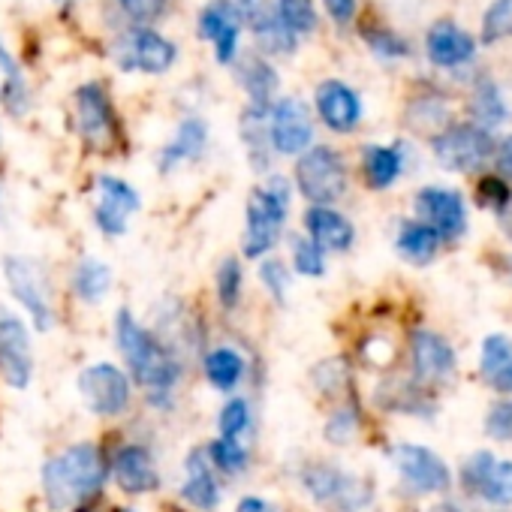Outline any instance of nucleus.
<instances>
[{
  "instance_id": "2",
  "label": "nucleus",
  "mask_w": 512,
  "mask_h": 512,
  "mask_svg": "<svg viewBox=\"0 0 512 512\" xmlns=\"http://www.w3.org/2000/svg\"><path fill=\"white\" fill-rule=\"evenodd\" d=\"M109 464L103 434L73 437L40 461L37 500L43 512H82L109 503Z\"/></svg>"
},
{
  "instance_id": "21",
  "label": "nucleus",
  "mask_w": 512,
  "mask_h": 512,
  "mask_svg": "<svg viewBox=\"0 0 512 512\" xmlns=\"http://www.w3.org/2000/svg\"><path fill=\"white\" fill-rule=\"evenodd\" d=\"M211 151V127L202 115H184L172 136L157 148L154 169L160 178H172L187 166H199Z\"/></svg>"
},
{
  "instance_id": "20",
  "label": "nucleus",
  "mask_w": 512,
  "mask_h": 512,
  "mask_svg": "<svg viewBox=\"0 0 512 512\" xmlns=\"http://www.w3.org/2000/svg\"><path fill=\"white\" fill-rule=\"evenodd\" d=\"M311 112L317 124L326 127L332 136H353L362 127L365 103H362V94L344 79H323L314 88Z\"/></svg>"
},
{
  "instance_id": "17",
  "label": "nucleus",
  "mask_w": 512,
  "mask_h": 512,
  "mask_svg": "<svg viewBox=\"0 0 512 512\" xmlns=\"http://www.w3.org/2000/svg\"><path fill=\"white\" fill-rule=\"evenodd\" d=\"M115 287H118L115 266L106 260V256L88 250V253H79L76 260L67 266L61 293L73 308L100 311L115 296Z\"/></svg>"
},
{
  "instance_id": "37",
  "label": "nucleus",
  "mask_w": 512,
  "mask_h": 512,
  "mask_svg": "<svg viewBox=\"0 0 512 512\" xmlns=\"http://www.w3.org/2000/svg\"><path fill=\"white\" fill-rule=\"evenodd\" d=\"M443 247V238L422 220H401L398 232H395V253L407 266L425 269L428 263L437 260V253Z\"/></svg>"
},
{
  "instance_id": "51",
  "label": "nucleus",
  "mask_w": 512,
  "mask_h": 512,
  "mask_svg": "<svg viewBox=\"0 0 512 512\" xmlns=\"http://www.w3.org/2000/svg\"><path fill=\"white\" fill-rule=\"evenodd\" d=\"M494 160H497L500 175L512 181V136H506L500 145H494Z\"/></svg>"
},
{
  "instance_id": "54",
  "label": "nucleus",
  "mask_w": 512,
  "mask_h": 512,
  "mask_svg": "<svg viewBox=\"0 0 512 512\" xmlns=\"http://www.w3.org/2000/svg\"><path fill=\"white\" fill-rule=\"evenodd\" d=\"M431 512H461V509H458L455 503H437V506H434Z\"/></svg>"
},
{
  "instance_id": "6",
  "label": "nucleus",
  "mask_w": 512,
  "mask_h": 512,
  "mask_svg": "<svg viewBox=\"0 0 512 512\" xmlns=\"http://www.w3.org/2000/svg\"><path fill=\"white\" fill-rule=\"evenodd\" d=\"M193 374L217 398H229L238 392H250L260 398L266 383V362L263 353L247 338L214 329V335L193 362Z\"/></svg>"
},
{
  "instance_id": "35",
  "label": "nucleus",
  "mask_w": 512,
  "mask_h": 512,
  "mask_svg": "<svg viewBox=\"0 0 512 512\" xmlns=\"http://www.w3.org/2000/svg\"><path fill=\"white\" fill-rule=\"evenodd\" d=\"M250 281L260 290V296L266 299L269 308L275 311H287L293 302V290H296V278L287 266V260L281 253H272L266 260L250 266Z\"/></svg>"
},
{
  "instance_id": "8",
  "label": "nucleus",
  "mask_w": 512,
  "mask_h": 512,
  "mask_svg": "<svg viewBox=\"0 0 512 512\" xmlns=\"http://www.w3.org/2000/svg\"><path fill=\"white\" fill-rule=\"evenodd\" d=\"M73 392L85 416L103 425V431L121 428L139 416V389L115 356H97L79 365Z\"/></svg>"
},
{
  "instance_id": "38",
  "label": "nucleus",
  "mask_w": 512,
  "mask_h": 512,
  "mask_svg": "<svg viewBox=\"0 0 512 512\" xmlns=\"http://www.w3.org/2000/svg\"><path fill=\"white\" fill-rule=\"evenodd\" d=\"M281 256L287 260L296 281H323V278H329V260H332V256L326 250H320L299 229H290V235H287V241L281 247Z\"/></svg>"
},
{
  "instance_id": "52",
  "label": "nucleus",
  "mask_w": 512,
  "mask_h": 512,
  "mask_svg": "<svg viewBox=\"0 0 512 512\" xmlns=\"http://www.w3.org/2000/svg\"><path fill=\"white\" fill-rule=\"evenodd\" d=\"M491 386L497 389V392H506V395H512V362L491 380Z\"/></svg>"
},
{
  "instance_id": "46",
  "label": "nucleus",
  "mask_w": 512,
  "mask_h": 512,
  "mask_svg": "<svg viewBox=\"0 0 512 512\" xmlns=\"http://www.w3.org/2000/svg\"><path fill=\"white\" fill-rule=\"evenodd\" d=\"M115 4H118V10H121L133 25L154 28V22L163 19L169 0H115Z\"/></svg>"
},
{
  "instance_id": "18",
  "label": "nucleus",
  "mask_w": 512,
  "mask_h": 512,
  "mask_svg": "<svg viewBox=\"0 0 512 512\" xmlns=\"http://www.w3.org/2000/svg\"><path fill=\"white\" fill-rule=\"evenodd\" d=\"M431 151L449 172H479L494 157V139L479 124H446L431 136Z\"/></svg>"
},
{
  "instance_id": "53",
  "label": "nucleus",
  "mask_w": 512,
  "mask_h": 512,
  "mask_svg": "<svg viewBox=\"0 0 512 512\" xmlns=\"http://www.w3.org/2000/svg\"><path fill=\"white\" fill-rule=\"evenodd\" d=\"M106 512H145L139 503H124V500H109Z\"/></svg>"
},
{
  "instance_id": "15",
  "label": "nucleus",
  "mask_w": 512,
  "mask_h": 512,
  "mask_svg": "<svg viewBox=\"0 0 512 512\" xmlns=\"http://www.w3.org/2000/svg\"><path fill=\"white\" fill-rule=\"evenodd\" d=\"M269 139L278 160H296L317 145V118L311 103L296 94H281L269 106Z\"/></svg>"
},
{
  "instance_id": "45",
  "label": "nucleus",
  "mask_w": 512,
  "mask_h": 512,
  "mask_svg": "<svg viewBox=\"0 0 512 512\" xmlns=\"http://www.w3.org/2000/svg\"><path fill=\"white\" fill-rule=\"evenodd\" d=\"M512 362V341L503 335H491L482 344V377L491 383Z\"/></svg>"
},
{
  "instance_id": "33",
  "label": "nucleus",
  "mask_w": 512,
  "mask_h": 512,
  "mask_svg": "<svg viewBox=\"0 0 512 512\" xmlns=\"http://www.w3.org/2000/svg\"><path fill=\"white\" fill-rule=\"evenodd\" d=\"M407 169V157L401 145H383V142H368L359 151V175L362 184L374 193L392 190L398 178Z\"/></svg>"
},
{
  "instance_id": "60",
  "label": "nucleus",
  "mask_w": 512,
  "mask_h": 512,
  "mask_svg": "<svg viewBox=\"0 0 512 512\" xmlns=\"http://www.w3.org/2000/svg\"><path fill=\"white\" fill-rule=\"evenodd\" d=\"M305 512H314V509H305Z\"/></svg>"
},
{
  "instance_id": "5",
  "label": "nucleus",
  "mask_w": 512,
  "mask_h": 512,
  "mask_svg": "<svg viewBox=\"0 0 512 512\" xmlns=\"http://www.w3.org/2000/svg\"><path fill=\"white\" fill-rule=\"evenodd\" d=\"M0 281L13 302V311L37 335H52L64 323V293L46 266V260L25 250H7L0 256Z\"/></svg>"
},
{
  "instance_id": "13",
  "label": "nucleus",
  "mask_w": 512,
  "mask_h": 512,
  "mask_svg": "<svg viewBox=\"0 0 512 512\" xmlns=\"http://www.w3.org/2000/svg\"><path fill=\"white\" fill-rule=\"evenodd\" d=\"M37 332L13 308L0 305V386L25 395L37 383Z\"/></svg>"
},
{
  "instance_id": "26",
  "label": "nucleus",
  "mask_w": 512,
  "mask_h": 512,
  "mask_svg": "<svg viewBox=\"0 0 512 512\" xmlns=\"http://www.w3.org/2000/svg\"><path fill=\"white\" fill-rule=\"evenodd\" d=\"M413 208H416V220L428 223L443 241H455L467 229V208L458 190L437 187V184L422 187L413 196Z\"/></svg>"
},
{
  "instance_id": "56",
  "label": "nucleus",
  "mask_w": 512,
  "mask_h": 512,
  "mask_svg": "<svg viewBox=\"0 0 512 512\" xmlns=\"http://www.w3.org/2000/svg\"><path fill=\"white\" fill-rule=\"evenodd\" d=\"M109 506V503H106ZM106 506H97V509H82V512H106Z\"/></svg>"
},
{
  "instance_id": "10",
  "label": "nucleus",
  "mask_w": 512,
  "mask_h": 512,
  "mask_svg": "<svg viewBox=\"0 0 512 512\" xmlns=\"http://www.w3.org/2000/svg\"><path fill=\"white\" fill-rule=\"evenodd\" d=\"M290 181L302 205H341L350 193L353 172L341 148L329 142L311 145L290 163Z\"/></svg>"
},
{
  "instance_id": "25",
  "label": "nucleus",
  "mask_w": 512,
  "mask_h": 512,
  "mask_svg": "<svg viewBox=\"0 0 512 512\" xmlns=\"http://www.w3.org/2000/svg\"><path fill=\"white\" fill-rule=\"evenodd\" d=\"M407 347H410V380L416 386L431 389L455 371V350L443 335L431 329H413Z\"/></svg>"
},
{
  "instance_id": "9",
  "label": "nucleus",
  "mask_w": 512,
  "mask_h": 512,
  "mask_svg": "<svg viewBox=\"0 0 512 512\" xmlns=\"http://www.w3.org/2000/svg\"><path fill=\"white\" fill-rule=\"evenodd\" d=\"M73 133L91 157H118L127 151L124 118L103 82H85L73 91Z\"/></svg>"
},
{
  "instance_id": "59",
  "label": "nucleus",
  "mask_w": 512,
  "mask_h": 512,
  "mask_svg": "<svg viewBox=\"0 0 512 512\" xmlns=\"http://www.w3.org/2000/svg\"><path fill=\"white\" fill-rule=\"evenodd\" d=\"M0 148H4V139H0Z\"/></svg>"
},
{
  "instance_id": "47",
  "label": "nucleus",
  "mask_w": 512,
  "mask_h": 512,
  "mask_svg": "<svg viewBox=\"0 0 512 512\" xmlns=\"http://www.w3.org/2000/svg\"><path fill=\"white\" fill-rule=\"evenodd\" d=\"M229 512H290V509L275 494H269V491H253V488H247V491H238L235 494Z\"/></svg>"
},
{
  "instance_id": "29",
  "label": "nucleus",
  "mask_w": 512,
  "mask_h": 512,
  "mask_svg": "<svg viewBox=\"0 0 512 512\" xmlns=\"http://www.w3.org/2000/svg\"><path fill=\"white\" fill-rule=\"evenodd\" d=\"M235 82L247 97V106H263L269 109L281 97V73L272 64V58L260 52H241L232 64Z\"/></svg>"
},
{
  "instance_id": "28",
  "label": "nucleus",
  "mask_w": 512,
  "mask_h": 512,
  "mask_svg": "<svg viewBox=\"0 0 512 512\" xmlns=\"http://www.w3.org/2000/svg\"><path fill=\"white\" fill-rule=\"evenodd\" d=\"M461 479H464L467 494H479L491 506L512 503V461L494 458L491 452H476L464 464Z\"/></svg>"
},
{
  "instance_id": "36",
  "label": "nucleus",
  "mask_w": 512,
  "mask_h": 512,
  "mask_svg": "<svg viewBox=\"0 0 512 512\" xmlns=\"http://www.w3.org/2000/svg\"><path fill=\"white\" fill-rule=\"evenodd\" d=\"M362 431H365V407H362L359 395L332 404V407L326 410L323 428H320L323 443H326L329 449H350L353 443H359Z\"/></svg>"
},
{
  "instance_id": "44",
  "label": "nucleus",
  "mask_w": 512,
  "mask_h": 512,
  "mask_svg": "<svg viewBox=\"0 0 512 512\" xmlns=\"http://www.w3.org/2000/svg\"><path fill=\"white\" fill-rule=\"evenodd\" d=\"M362 40L380 61H401L410 55V46L404 37H398L389 28H362Z\"/></svg>"
},
{
  "instance_id": "19",
  "label": "nucleus",
  "mask_w": 512,
  "mask_h": 512,
  "mask_svg": "<svg viewBox=\"0 0 512 512\" xmlns=\"http://www.w3.org/2000/svg\"><path fill=\"white\" fill-rule=\"evenodd\" d=\"M386 458L413 494H443L452 485V470L428 446L392 443L386 449Z\"/></svg>"
},
{
  "instance_id": "30",
  "label": "nucleus",
  "mask_w": 512,
  "mask_h": 512,
  "mask_svg": "<svg viewBox=\"0 0 512 512\" xmlns=\"http://www.w3.org/2000/svg\"><path fill=\"white\" fill-rule=\"evenodd\" d=\"M211 434L226 440L256 443V434H260V404H256V395L238 392L220 398L211 416Z\"/></svg>"
},
{
  "instance_id": "41",
  "label": "nucleus",
  "mask_w": 512,
  "mask_h": 512,
  "mask_svg": "<svg viewBox=\"0 0 512 512\" xmlns=\"http://www.w3.org/2000/svg\"><path fill=\"white\" fill-rule=\"evenodd\" d=\"M275 10H278L281 25H284L296 40L314 34L317 25H320V16H317V4H314V0H275Z\"/></svg>"
},
{
  "instance_id": "3",
  "label": "nucleus",
  "mask_w": 512,
  "mask_h": 512,
  "mask_svg": "<svg viewBox=\"0 0 512 512\" xmlns=\"http://www.w3.org/2000/svg\"><path fill=\"white\" fill-rule=\"evenodd\" d=\"M151 419L142 413L127 425L103 431L106 464H109V491L124 503H145L166 494V467L151 434Z\"/></svg>"
},
{
  "instance_id": "39",
  "label": "nucleus",
  "mask_w": 512,
  "mask_h": 512,
  "mask_svg": "<svg viewBox=\"0 0 512 512\" xmlns=\"http://www.w3.org/2000/svg\"><path fill=\"white\" fill-rule=\"evenodd\" d=\"M0 109L10 118H25L31 112V88L22 64L0 43Z\"/></svg>"
},
{
  "instance_id": "40",
  "label": "nucleus",
  "mask_w": 512,
  "mask_h": 512,
  "mask_svg": "<svg viewBox=\"0 0 512 512\" xmlns=\"http://www.w3.org/2000/svg\"><path fill=\"white\" fill-rule=\"evenodd\" d=\"M241 28V16H238V7L235 0H208V4L199 10V19H196V31L205 43H217L223 34ZM244 31V28H241Z\"/></svg>"
},
{
  "instance_id": "57",
  "label": "nucleus",
  "mask_w": 512,
  "mask_h": 512,
  "mask_svg": "<svg viewBox=\"0 0 512 512\" xmlns=\"http://www.w3.org/2000/svg\"><path fill=\"white\" fill-rule=\"evenodd\" d=\"M0 214H4V187H0Z\"/></svg>"
},
{
  "instance_id": "7",
  "label": "nucleus",
  "mask_w": 512,
  "mask_h": 512,
  "mask_svg": "<svg viewBox=\"0 0 512 512\" xmlns=\"http://www.w3.org/2000/svg\"><path fill=\"white\" fill-rule=\"evenodd\" d=\"M290 479L314 512H365L374 503V482L326 455L293 461Z\"/></svg>"
},
{
  "instance_id": "24",
  "label": "nucleus",
  "mask_w": 512,
  "mask_h": 512,
  "mask_svg": "<svg viewBox=\"0 0 512 512\" xmlns=\"http://www.w3.org/2000/svg\"><path fill=\"white\" fill-rule=\"evenodd\" d=\"M238 16H241V28H247L256 40V49L266 58H278V55H293L299 40L281 25L275 0H235Z\"/></svg>"
},
{
  "instance_id": "4",
  "label": "nucleus",
  "mask_w": 512,
  "mask_h": 512,
  "mask_svg": "<svg viewBox=\"0 0 512 512\" xmlns=\"http://www.w3.org/2000/svg\"><path fill=\"white\" fill-rule=\"evenodd\" d=\"M296 211V190L287 172H272L256 178L244 196L241 208V232H238V256L253 266L272 253H281Z\"/></svg>"
},
{
  "instance_id": "48",
  "label": "nucleus",
  "mask_w": 512,
  "mask_h": 512,
  "mask_svg": "<svg viewBox=\"0 0 512 512\" xmlns=\"http://www.w3.org/2000/svg\"><path fill=\"white\" fill-rule=\"evenodd\" d=\"M509 199H512V193H509V187H506L503 178L488 175V178L479 181V202H482V205H488V208H494V211H503V208L509 205Z\"/></svg>"
},
{
  "instance_id": "34",
  "label": "nucleus",
  "mask_w": 512,
  "mask_h": 512,
  "mask_svg": "<svg viewBox=\"0 0 512 512\" xmlns=\"http://www.w3.org/2000/svg\"><path fill=\"white\" fill-rule=\"evenodd\" d=\"M308 389L326 407H332L338 401H347V398H356V377H353L350 359L335 353V356H326V359L314 362L308 368Z\"/></svg>"
},
{
  "instance_id": "55",
  "label": "nucleus",
  "mask_w": 512,
  "mask_h": 512,
  "mask_svg": "<svg viewBox=\"0 0 512 512\" xmlns=\"http://www.w3.org/2000/svg\"><path fill=\"white\" fill-rule=\"evenodd\" d=\"M55 4H58V7H64V10H67V7H73V4H79V0H55Z\"/></svg>"
},
{
  "instance_id": "49",
  "label": "nucleus",
  "mask_w": 512,
  "mask_h": 512,
  "mask_svg": "<svg viewBox=\"0 0 512 512\" xmlns=\"http://www.w3.org/2000/svg\"><path fill=\"white\" fill-rule=\"evenodd\" d=\"M485 431L497 440H512V401L491 407V413L485 419Z\"/></svg>"
},
{
  "instance_id": "50",
  "label": "nucleus",
  "mask_w": 512,
  "mask_h": 512,
  "mask_svg": "<svg viewBox=\"0 0 512 512\" xmlns=\"http://www.w3.org/2000/svg\"><path fill=\"white\" fill-rule=\"evenodd\" d=\"M323 7L329 13V19L335 25H350L356 19V10H359V0H323Z\"/></svg>"
},
{
  "instance_id": "42",
  "label": "nucleus",
  "mask_w": 512,
  "mask_h": 512,
  "mask_svg": "<svg viewBox=\"0 0 512 512\" xmlns=\"http://www.w3.org/2000/svg\"><path fill=\"white\" fill-rule=\"evenodd\" d=\"M473 115H476L479 127H485V130L494 127V124H500V121H506V103H503V97H500V91H497L494 82L482 79V82L476 85V94H473Z\"/></svg>"
},
{
  "instance_id": "32",
  "label": "nucleus",
  "mask_w": 512,
  "mask_h": 512,
  "mask_svg": "<svg viewBox=\"0 0 512 512\" xmlns=\"http://www.w3.org/2000/svg\"><path fill=\"white\" fill-rule=\"evenodd\" d=\"M425 52H428V61L434 67L455 70V67H464L476 58V40L464 28H458L455 22L440 19L425 34Z\"/></svg>"
},
{
  "instance_id": "58",
  "label": "nucleus",
  "mask_w": 512,
  "mask_h": 512,
  "mask_svg": "<svg viewBox=\"0 0 512 512\" xmlns=\"http://www.w3.org/2000/svg\"><path fill=\"white\" fill-rule=\"evenodd\" d=\"M169 512H181V509H175V506H172V509H169Z\"/></svg>"
},
{
  "instance_id": "1",
  "label": "nucleus",
  "mask_w": 512,
  "mask_h": 512,
  "mask_svg": "<svg viewBox=\"0 0 512 512\" xmlns=\"http://www.w3.org/2000/svg\"><path fill=\"white\" fill-rule=\"evenodd\" d=\"M109 341L115 359L139 389V413L151 422L175 419L181 413L193 365L166 347L145 317L127 302L115 305L109 317Z\"/></svg>"
},
{
  "instance_id": "23",
  "label": "nucleus",
  "mask_w": 512,
  "mask_h": 512,
  "mask_svg": "<svg viewBox=\"0 0 512 512\" xmlns=\"http://www.w3.org/2000/svg\"><path fill=\"white\" fill-rule=\"evenodd\" d=\"M250 296V266L241 260V256L223 253L220 260L211 269V281H208V302H211V314L223 323L235 320Z\"/></svg>"
},
{
  "instance_id": "22",
  "label": "nucleus",
  "mask_w": 512,
  "mask_h": 512,
  "mask_svg": "<svg viewBox=\"0 0 512 512\" xmlns=\"http://www.w3.org/2000/svg\"><path fill=\"white\" fill-rule=\"evenodd\" d=\"M296 220V229L329 256H347L359 241V229L341 205H302Z\"/></svg>"
},
{
  "instance_id": "12",
  "label": "nucleus",
  "mask_w": 512,
  "mask_h": 512,
  "mask_svg": "<svg viewBox=\"0 0 512 512\" xmlns=\"http://www.w3.org/2000/svg\"><path fill=\"white\" fill-rule=\"evenodd\" d=\"M142 317L154 329V335L166 347H172L178 356H184L190 365L196 362L199 350L214 335L208 311L199 302H193L187 296H178V293H163Z\"/></svg>"
},
{
  "instance_id": "31",
  "label": "nucleus",
  "mask_w": 512,
  "mask_h": 512,
  "mask_svg": "<svg viewBox=\"0 0 512 512\" xmlns=\"http://www.w3.org/2000/svg\"><path fill=\"white\" fill-rule=\"evenodd\" d=\"M205 449L208 464L214 467V473L232 488L241 485L253 476L256 470V443H244V440H226V437H205L199 440Z\"/></svg>"
},
{
  "instance_id": "11",
  "label": "nucleus",
  "mask_w": 512,
  "mask_h": 512,
  "mask_svg": "<svg viewBox=\"0 0 512 512\" xmlns=\"http://www.w3.org/2000/svg\"><path fill=\"white\" fill-rule=\"evenodd\" d=\"M88 217H91V229L103 238V241H124L133 232L136 217L145 208L142 190L109 169H97L91 175L88 184Z\"/></svg>"
},
{
  "instance_id": "27",
  "label": "nucleus",
  "mask_w": 512,
  "mask_h": 512,
  "mask_svg": "<svg viewBox=\"0 0 512 512\" xmlns=\"http://www.w3.org/2000/svg\"><path fill=\"white\" fill-rule=\"evenodd\" d=\"M238 142L247 160V169L253 172V178H266L272 172H278V157L272 151V139H269V109L263 106H247L238 115Z\"/></svg>"
},
{
  "instance_id": "14",
  "label": "nucleus",
  "mask_w": 512,
  "mask_h": 512,
  "mask_svg": "<svg viewBox=\"0 0 512 512\" xmlns=\"http://www.w3.org/2000/svg\"><path fill=\"white\" fill-rule=\"evenodd\" d=\"M172 494H175L172 506L181 512H220L226 506L229 485L208 464L202 443H190L184 449Z\"/></svg>"
},
{
  "instance_id": "16",
  "label": "nucleus",
  "mask_w": 512,
  "mask_h": 512,
  "mask_svg": "<svg viewBox=\"0 0 512 512\" xmlns=\"http://www.w3.org/2000/svg\"><path fill=\"white\" fill-rule=\"evenodd\" d=\"M112 61L124 73L163 76L175 67L178 46L154 28L133 25L130 31H124L112 40Z\"/></svg>"
},
{
  "instance_id": "43",
  "label": "nucleus",
  "mask_w": 512,
  "mask_h": 512,
  "mask_svg": "<svg viewBox=\"0 0 512 512\" xmlns=\"http://www.w3.org/2000/svg\"><path fill=\"white\" fill-rule=\"evenodd\" d=\"M509 37H512V0H494V4L482 16L479 40L485 46H491V43H500V40H509Z\"/></svg>"
}]
</instances>
